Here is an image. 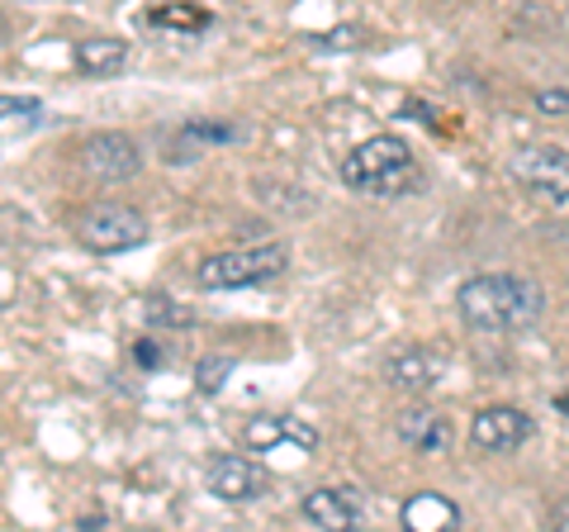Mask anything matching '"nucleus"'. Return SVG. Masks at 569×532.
<instances>
[{
  "label": "nucleus",
  "instance_id": "1",
  "mask_svg": "<svg viewBox=\"0 0 569 532\" xmlns=\"http://www.w3.org/2000/svg\"><path fill=\"white\" fill-rule=\"evenodd\" d=\"M456 305L475 333H522L541 318L546 290L527 276H475L460 286Z\"/></svg>",
  "mask_w": 569,
  "mask_h": 532
},
{
  "label": "nucleus",
  "instance_id": "7",
  "mask_svg": "<svg viewBox=\"0 0 569 532\" xmlns=\"http://www.w3.org/2000/svg\"><path fill=\"white\" fill-rule=\"evenodd\" d=\"M527 437H531V418L512 410V404H493V410L475 414L470 423V442L479 452H518Z\"/></svg>",
  "mask_w": 569,
  "mask_h": 532
},
{
  "label": "nucleus",
  "instance_id": "8",
  "mask_svg": "<svg viewBox=\"0 0 569 532\" xmlns=\"http://www.w3.org/2000/svg\"><path fill=\"white\" fill-rule=\"evenodd\" d=\"M266 485H271V475H266V466L252 456H219L209 466V490L228 504L257 500V494H266Z\"/></svg>",
  "mask_w": 569,
  "mask_h": 532
},
{
  "label": "nucleus",
  "instance_id": "14",
  "mask_svg": "<svg viewBox=\"0 0 569 532\" xmlns=\"http://www.w3.org/2000/svg\"><path fill=\"white\" fill-rule=\"evenodd\" d=\"M123 62H129V43L123 39H81L77 43V72L86 77H114L123 72Z\"/></svg>",
  "mask_w": 569,
  "mask_h": 532
},
{
  "label": "nucleus",
  "instance_id": "3",
  "mask_svg": "<svg viewBox=\"0 0 569 532\" xmlns=\"http://www.w3.org/2000/svg\"><path fill=\"white\" fill-rule=\"evenodd\" d=\"M284 266H290V247L261 243V247H238V253H219L200 262L194 280L209 290H238V286H261V280L280 276Z\"/></svg>",
  "mask_w": 569,
  "mask_h": 532
},
{
  "label": "nucleus",
  "instance_id": "10",
  "mask_svg": "<svg viewBox=\"0 0 569 532\" xmlns=\"http://www.w3.org/2000/svg\"><path fill=\"white\" fill-rule=\"evenodd\" d=\"M299 509H305V519H309L313 528H332V532L356 528V523H361V513H366L361 494L342 490V485H332V490H309Z\"/></svg>",
  "mask_w": 569,
  "mask_h": 532
},
{
  "label": "nucleus",
  "instance_id": "5",
  "mask_svg": "<svg viewBox=\"0 0 569 532\" xmlns=\"http://www.w3.org/2000/svg\"><path fill=\"white\" fill-rule=\"evenodd\" d=\"M512 176L531 190L541 195L550 205H565L569 200V152L556 144H527L512 152Z\"/></svg>",
  "mask_w": 569,
  "mask_h": 532
},
{
  "label": "nucleus",
  "instance_id": "9",
  "mask_svg": "<svg viewBox=\"0 0 569 532\" xmlns=\"http://www.w3.org/2000/svg\"><path fill=\"white\" fill-rule=\"evenodd\" d=\"M242 442L252 452H271V447H280V442H295V447L309 452V447H318V428L305 423L299 414H257L242 428Z\"/></svg>",
  "mask_w": 569,
  "mask_h": 532
},
{
  "label": "nucleus",
  "instance_id": "6",
  "mask_svg": "<svg viewBox=\"0 0 569 532\" xmlns=\"http://www.w3.org/2000/svg\"><path fill=\"white\" fill-rule=\"evenodd\" d=\"M142 167V152L129 134H96L81 144V171L100 176V181H129Z\"/></svg>",
  "mask_w": 569,
  "mask_h": 532
},
{
  "label": "nucleus",
  "instance_id": "2",
  "mask_svg": "<svg viewBox=\"0 0 569 532\" xmlns=\"http://www.w3.org/2000/svg\"><path fill=\"white\" fill-rule=\"evenodd\" d=\"M342 181L361 195H408V190H422V167L403 138L376 134L347 152Z\"/></svg>",
  "mask_w": 569,
  "mask_h": 532
},
{
  "label": "nucleus",
  "instance_id": "18",
  "mask_svg": "<svg viewBox=\"0 0 569 532\" xmlns=\"http://www.w3.org/2000/svg\"><path fill=\"white\" fill-rule=\"evenodd\" d=\"M233 371V362L228 357H213V362H200V371H194V385L204 390V395H213V390H223V376Z\"/></svg>",
  "mask_w": 569,
  "mask_h": 532
},
{
  "label": "nucleus",
  "instance_id": "11",
  "mask_svg": "<svg viewBox=\"0 0 569 532\" xmlns=\"http://www.w3.org/2000/svg\"><path fill=\"white\" fill-rule=\"evenodd\" d=\"M399 442L422 452V456H441L451 447V423H447V414L427 410V404H413V410L399 414Z\"/></svg>",
  "mask_w": 569,
  "mask_h": 532
},
{
  "label": "nucleus",
  "instance_id": "13",
  "mask_svg": "<svg viewBox=\"0 0 569 532\" xmlns=\"http://www.w3.org/2000/svg\"><path fill=\"white\" fill-rule=\"evenodd\" d=\"M456 523H460V509L447 500V494L422 490L403 504V528H413V532H441V528H456Z\"/></svg>",
  "mask_w": 569,
  "mask_h": 532
},
{
  "label": "nucleus",
  "instance_id": "21",
  "mask_svg": "<svg viewBox=\"0 0 569 532\" xmlns=\"http://www.w3.org/2000/svg\"><path fill=\"white\" fill-rule=\"evenodd\" d=\"M356 43V29L351 24H342V29H332L328 39H323V48H351Z\"/></svg>",
  "mask_w": 569,
  "mask_h": 532
},
{
  "label": "nucleus",
  "instance_id": "20",
  "mask_svg": "<svg viewBox=\"0 0 569 532\" xmlns=\"http://www.w3.org/2000/svg\"><path fill=\"white\" fill-rule=\"evenodd\" d=\"M541 115H569V91H537Z\"/></svg>",
  "mask_w": 569,
  "mask_h": 532
},
{
  "label": "nucleus",
  "instance_id": "4",
  "mask_svg": "<svg viewBox=\"0 0 569 532\" xmlns=\"http://www.w3.org/2000/svg\"><path fill=\"white\" fill-rule=\"evenodd\" d=\"M77 238L91 253H129V247L148 243V219L129 205H96L77 219Z\"/></svg>",
  "mask_w": 569,
  "mask_h": 532
},
{
  "label": "nucleus",
  "instance_id": "19",
  "mask_svg": "<svg viewBox=\"0 0 569 532\" xmlns=\"http://www.w3.org/2000/svg\"><path fill=\"white\" fill-rule=\"evenodd\" d=\"M39 100L33 96H0V119H20V115H33Z\"/></svg>",
  "mask_w": 569,
  "mask_h": 532
},
{
  "label": "nucleus",
  "instance_id": "22",
  "mask_svg": "<svg viewBox=\"0 0 569 532\" xmlns=\"http://www.w3.org/2000/svg\"><path fill=\"white\" fill-rule=\"evenodd\" d=\"M138 362H142V366H157L162 357H157V347H152V343H138Z\"/></svg>",
  "mask_w": 569,
  "mask_h": 532
},
{
  "label": "nucleus",
  "instance_id": "12",
  "mask_svg": "<svg viewBox=\"0 0 569 532\" xmlns=\"http://www.w3.org/2000/svg\"><path fill=\"white\" fill-rule=\"evenodd\" d=\"M441 381V357L432 352H399L395 362H389V385L395 390H408V395H422V390H432Z\"/></svg>",
  "mask_w": 569,
  "mask_h": 532
},
{
  "label": "nucleus",
  "instance_id": "24",
  "mask_svg": "<svg viewBox=\"0 0 569 532\" xmlns=\"http://www.w3.org/2000/svg\"><path fill=\"white\" fill-rule=\"evenodd\" d=\"M556 414H565V418H569V390H565V395H556Z\"/></svg>",
  "mask_w": 569,
  "mask_h": 532
},
{
  "label": "nucleus",
  "instance_id": "23",
  "mask_svg": "<svg viewBox=\"0 0 569 532\" xmlns=\"http://www.w3.org/2000/svg\"><path fill=\"white\" fill-rule=\"evenodd\" d=\"M556 523H560V528H569V500H560V504H556Z\"/></svg>",
  "mask_w": 569,
  "mask_h": 532
},
{
  "label": "nucleus",
  "instance_id": "17",
  "mask_svg": "<svg viewBox=\"0 0 569 532\" xmlns=\"http://www.w3.org/2000/svg\"><path fill=\"white\" fill-rule=\"evenodd\" d=\"M152 24H162V29H186V33H200L209 24V14L204 10H194V6H167V10H152L148 14Z\"/></svg>",
  "mask_w": 569,
  "mask_h": 532
},
{
  "label": "nucleus",
  "instance_id": "16",
  "mask_svg": "<svg viewBox=\"0 0 569 532\" xmlns=\"http://www.w3.org/2000/svg\"><path fill=\"white\" fill-rule=\"evenodd\" d=\"M142 318H148L152 328H190L194 314L186 305H176V299H162V295H148L142 299Z\"/></svg>",
  "mask_w": 569,
  "mask_h": 532
},
{
  "label": "nucleus",
  "instance_id": "15",
  "mask_svg": "<svg viewBox=\"0 0 569 532\" xmlns=\"http://www.w3.org/2000/svg\"><path fill=\"white\" fill-rule=\"evenodd\" d=\"M219 138H233V129H223V124H186V129L167 144V162H190L194 152L219 144Z\"/></svg>",
  "mask_w": 569,
  "mask_h": 532
}]
</instances>
